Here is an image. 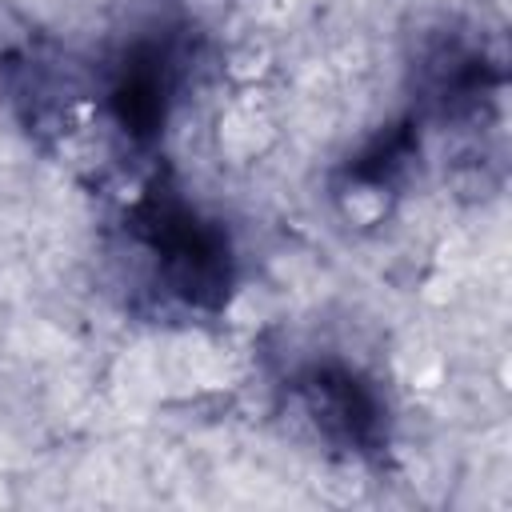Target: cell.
Instances as JSON below:
<instances>
[{
	"label": "cell",
	"instance_id": "cell-1",
	"mask_svg": "<svg viewBox=\"0 0 512 512\" xmlns=\"http://www.w3.org/2000/svg\"><path fill=\"white\" fill-rule=\"evenodd\" d=\"M148 248L164 260V280L188 304H216L228 284V244L180 204H152L140 224Z\"/></svg>",
	"mask_w": 512,
	"mask_h": 512
},
{
	"label": "cell",
	"instance_id": "cell-2",
	"mask_svg": "<svg viewBox=\"0 0 512 512\" xmlns=\"http://www.w3.org/2000/svg\"><path fill=\"white\" fill-rule=\"evenodd\" d=\"M312 420L340 444L368 452L380 440V404L348 368H316L304 380Z\"/></svg>",
	"mask_w": 512,
	"mask_h": 512
}]
</instances>
